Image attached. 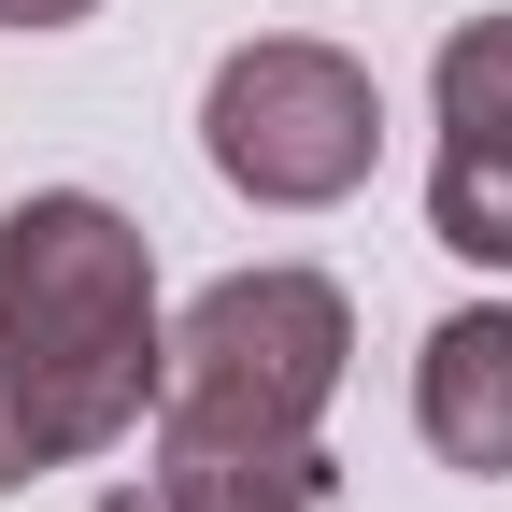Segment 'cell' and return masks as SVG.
<instances>
[{
    "mask_svg": "<svg viewBox=\"0 0 512 512\" xmlns=\"http://www.w3.org/2000/svg\"><path fill=\"white\" fill-rule=\"evenodd\" d=\"M200 157L242 185L256 214H328V200H356V185H370V157H384V86L356 72L342 43L271 29V43L214 57Z\"/></svg>",
    "mask_w": 512,
    "mask_h": 512,
    "instance_id": "3957f363",
    "label": "cell"
},
{
    "mask_svg": "<svg viewBox=\"0 0 512 512\" xmlns=\"http://www.w3.org/2000/svg\"><path fill=\"white\" fill-rule=\"evenodd\" d=\"M441 171H427V228L470 271H512V15H470L441 43Z\"/></svg>",
    "mask_w": 512,
    "mask_h": 512,
    "instance_id": "277c9868",
    "label": "cell"
},
{
    "mask_svg": "<svg viewBox=\"0 0 512 512\" xmlns=\"http://www.w3.org/2000/svg\"><path fill=\"white\" fill-rule=\"evenodd\" d=\"M128 512H328V441H200L157 427V470Z\"/></svg>",
    "mask_w": 512,
    "mask_h": 512,
    "instance_id": "8992f818",
    "label": "cell"
},
{
    "mask_svg": "<svg viewBox=\"0 0 512 512\" xmlns=\"http://www.w3.org/2000/svg\"><path fill=\"white\" fill-rule=\"evenodd\" d=\"M100 0H0V29H86Z\"/></svg>",
    "mask_w": 512,
    "mask_h": 512,
    "instance_id": "52a82bcc",
    "label": "cell"
},
{
    "mask_svg": "<svg viewBox=\"0 0 512 512\" xmlns=\"http://www.w3.org/2000/svg\"><path fill=\"white\" fill-rule=\"evenodd\" d=\"M15 484H29V456H15V427H0V498H15Z\"/></svg>",
    "mask_w": 512,
    "mask_h": 512,
    "instance_id": "ba28073f",
    "label": "cell"
},
{
    "mask_svg": "<svg viewBox=\"0 0 512 512\" xmlns=\"http://www.w3.org/2000/svg\"><path fill=\"white\" fill-rule=\"evenodd\" d=\"M157 256L114 200L86 185H43V200L0 214V427H15L29 470L114 456L128 427L157 413Z\"/></svg>",
    "mask_w": 512,
    "mask_h": 512,
    "instance_id": "6da1fadb",
    "label": "cell"
},
{
    "mask_svg": "<svg viewBox=\"0 0 512 512\" xmlns=\"http://www.w3.org/2000/svg\"><path fill=\"white\" fill-rule=\"evenodd\" d=\"M413 427H427V456L441 470H484L512 484V313H441L427 356H413Z\"/></svg>",
    "mask_w": 512,
    "mask_h": 512,
    "instance_id": "5b68a950",
    "label": "cell"
},
{
    "mask_svg": "<svg viewBox=\"0 0 512 512\" xmlns=\"http://www.w3.org/2000/svg\"><path fill=\"white\" fill-rule=\"evenodd\" d=\"M342 356H356V299L328 271H228L185 299L171 370H157V427H200V441H313L342 399Z\"/></svg>",
    "mask_w": 512,
    "mask_h": 512,
    "instance_id": "7a4b0ae2",
    "label": "cell"
}]
</instances>
